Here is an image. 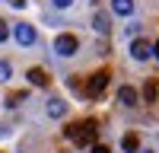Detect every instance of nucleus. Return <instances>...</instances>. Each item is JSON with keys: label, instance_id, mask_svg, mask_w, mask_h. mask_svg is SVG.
<instances>
[{"label": "nucleus", "instance_id": "f257e3e1", "mask_svg": "<svg viewBox=\"0 0 159 153\" xmlns=\"http://www.w3.org/2000/svg\"><path fill=\"white\" fill-rule=\"evenodd\" d=\"M96 134H99V124L96 121H80V124H73V128H67V137L73 140L76 147H92L96 144Z\"/></svg>", "mask_w": 159, "mask_h": 153}, {"label": "nucleus", "instance_id": "f03ea898", "mask_svg": "<svg viewBox=\"0 0 159 153\" xmlns=\"http://www.w3.org/2000/svg\"><path fill=\"white\" fill-rule=\"evenodd\" d=\"M76 48H80V38H76L73 32H64V35L54 38V51H57L61 58H73V54H76Z\"/></svg>", "mask_w": 159, "mask_h": 153}, {"label": "nucleus", "instance_id": "7ed1b4c3", "mask_svg": "<svg viewBox=\"0 0 159 153\" xmlns=\"http://www.w3.org/2000/svg\"><path fill=\"white\" fill-rule=\"evenodd\" d=\"M10 32H13V38H16L19 45H35V38H38L35 35V26H29V22H16Z\"/></svg>", "mask_w": 159, "mask_h": 153}, {"label": "nucleus", "instance_id": "20e7f679", "mask_svg": "<svg viewBox=\"0 0 159 153\" xmlns=\"http://www.w3.org/2000/svg\"><path fill=\"white\" fill-rule=\"evenodd\" d=\"M108 70H99V73H92L89 76V83H86V96H102L105 93V86H108Z\"/></svg>", "mask_w": 159, "mask_h": 153}, {"label": "nucleus", "instance_id": "39448f33", "mask_svg": "<svg viewBox=\"0 0 159 153\" xmlns=\"http://www.w3.org/2000/svg\"><path fill=\"white\" fill-rule=\"evenodd\" d=\"M150 54H153V48H150L147 38H134L130 42V58L134 61H150Z\"/></svg>", "mask_w": 159, "mask_h": 153}, {"label": "nucleus", "instance_id": "423d86ee", "mask_svg": "<svg viewBox=\"0 0 159 153\" xmlns=\"http://www.w3.org/2000/svg\"><path fill=\"white\" fill-rule=\"evenodd\" d=\"M92 29H96L99 35H108V29H111V22H108V13H96V16H92Z\"/></svg>", "mask_w": 159, "mask_h": 153}, {"label": "nucleus", "instance_id": "0eeeda50", "mask_svg": "<svg viewBox=\"0 0 159 153\" xmlns=\"http://www.w3.org/2000/svg\"><path fill=\"white\" fill-rule=\"evenodd\" d=\"M118 102L121 105H137V89L134 86H121L118 89Z\"/></svg>", "mask_w": 159, "mask_h": 153}, {"label": "nucleus", "instance_id": "6e6552de", "mask_svg": "<svg viewBox=\"0 0 159 153\" xmlns=\"http://www.w3.org/2000/svg\"><path fill=\"white\" fill-rule=\"evenodd\" d=\"M67 115V102L64 99H51L48 102V118H64Z\"/></svg>", "mask_w": 159, "mask_h": 153}, {"label": "nucleus", "instance_id": "1a4fd4ad", "mask_svg": "<svg viewBox=\"0 0 159 153\" xmlns=\"http://www.w3.org/2000/svg\"><path fill=\"white\" fill-rule=\"evenodd\" d=\"M121 147H124V153H140V137L137 134H124L121 137Z\"/></svg>", "mask_w": 159, "mask_h": 153}, {"label": "nucleus", "instance_id": "9d476101", "mask_svg": "<svg viewBox=\"0 0 159 153\" xmlns=\"http://www.w3.org/2000/svg\"><path fill=\"white\" fill-rule=\"evenodd\" d=\"M111 10L118 16H130L134 13V0H111Z\"/></svg>", "mask_w": 159, "mask_h": 153}, {"label": "nucleus", "instance_id": "9b49d317", "mask_svg": "<svg viewBox=\"0 0 159 153\" xmlns=\"http://www.w3.org/2000/svg\"><path fill=\"white\" fill-rule=\"evenodd\" d=\"M29 83H32V86H48V73H45L42 67H32V70H29Z\"/></svg>", "mask_w": 159, "mask_h": 153}, {"label": "nucleus", "instance_id": "f8f14e48", "mask_svg": "<svg viewBox=\"0 0 159 153\" xmlns=\"http://www.w3.org/2000/svg\"><path fill=\"white\" fill-rule=\"evenodd\" d=\"M143 96H147V102H156V96H159V80H147Z\"/></svg>", "mask_w": 159, "mask_h": 153}, {"label": "nucleus", "instance_id": "ddd939ff", "mask_svg": "<svg viewBox=\"0 0 159 153\" xmlns=\"http://www.w3.org/2000/svg\"><path fill=\"white\" fill-rule=\"evenodd\" d=\"M19 102H25V93H10V96H7V105H10V109H16Z\"/></svg>", "mask_w": 159, "mask_h": 153}, {"label": "nucleus", "instance_id": "4468645a", "mask_svg": "<svg viewBox=\"0 0 159 153\" xmlns=\"http://www.w3.org/2000/svg\"><path fill=\"white\" fill-rule=\"evenodd\" d=\"M3 80H10V64L0 61V83H3Z\"/></svg>", "mask_w": 159, "mask_h": 153}, {"label": "nucleus", "instance_id": "2eb2a0df", "mask_svg": "<svg viewBox=\"0 0 159 153\" xmlns=\"http://www.w3.org/2000/svg\"><path fill=\"white\" fill-rule=\"evenodd\" d=\"M7 38H10V22L0 19V42H7Z\"/></svg>", "mask_w": 159, "mask_h": 153}, {"label": "nucleus", "instance_id": "dca6fc26", "mask_svg": "<svg viewBox=\"0 0 159 153\" xmlns=\"http://www.w3.org/2000/svg\"><path fill=\"white\" fill-rule=\"evenodd\" d=\"M51 3H54V7H57V10H67V7H70V3H73V0H51Z\"/></svg>", "mask_w": 159, "mask_h": 153}, {"label": "nucleus", "instance_id": "f3484780", "mask_svg": "<svg viewBox=\"0 0 159 153\" xmlns=\"http://www.w3.org/2000/svg\"><path fill=\"white\" fill-rule=\"evenodd\" d=\"M124 29H127V35H137L140 32V22H130V26H124Z\"/></svg>", "mask_w": 159, "mask_h": 153}, {"label": "nucleus", "instance_id": "a211bd4d", "mask_svg": "<svg viewBox=\"0 0 159 153\" xmlns=\"http://www.w3.org/2000/svg\"><path fill=\"white\" fill-rule=\"evenodd\" d=\"M89 153H111V150H108V147H102V144H92V150H89Z\"/></svg>", "mask_w": 159, "mask_h": 153}, {"label": "nucleus", "instance_id": "6ab92c4d", "mask_svg": "<svg viewBox=\"0 0 159 153\" xmlns=\"http://www.w3.org/2000/svg\"><path fill=\"white\" fill-rule=\"evenodd\" d=\"M10 7H25V0H7Z\"/></svg>", "mask_w": 159, "mask_h": 153}, {"label": "nucleus", "instance_id": "aec40b11", "mask_svg": "<svg viewBox=\"0 0 159 153\" xmlns=\"http://www.w3.org/2000/svg\"><path fill=\"white\" fill-rule=\"evenodd\" d=\"M153 54H156V58H159V42H156V45H153Z\"/></svg>", "mask_w": 159, "mask_h": 153}, {"label": "nucleus", "instance_id": "412c9836", "mask_svg": "<svg viewBox=\"0 0 159 153\" xmlns=\"http://www.w3.org/2000/svg\"><path fill=\"white\" fill-rule=\"evenodd\" d=\"M143 153H150V150H143Z\"/></svg>", "mask_w": 159, "mask_h": 153}]
</instances>
